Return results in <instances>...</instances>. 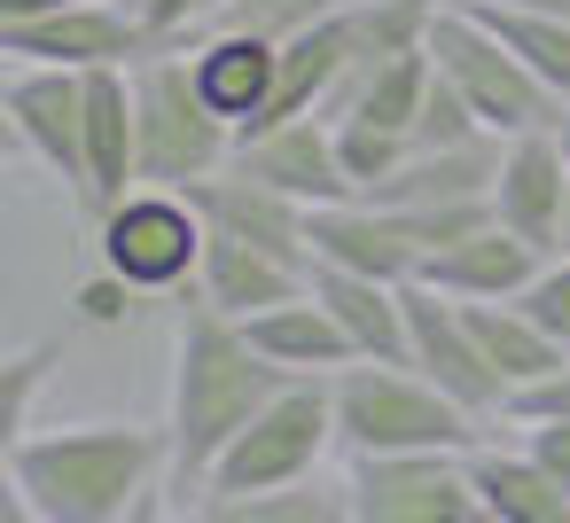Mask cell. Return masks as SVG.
<instances>
[{"label": "cell", "mask_w": 570, "mask_h": 523, "mask_svg": "<svg viewBox=\"0 0 570 523\" xmlns=\"http://www.w3.org/2000/svg\"><path fill=\"white\" fill-rule=\"evenodd\" d=\"M289 375L250 344L243 320L212 313V305H180L173 320V391H165V445H173V492L180 507L204 500V476L219 468V453L266 414V398Z\"/></svg>", "instance_id": "6da1fadb"}, {"label": "cell", "mask_w": 570, "mask_h": 523, "mask_svg": "<svg viewBox=\"0 0 570 523\" xmlns=\"http://www.w3.org/2000/svg\"><path fill=\"white\" fill-rule=\"evenodd\" d=\"M157 484H173L165 422H56L9 445V492L48 523H118Z\"/></svg>", "instance_id": "7a4b0ae2"}, {"label": "cell", "mask_w": 570, "mask_h": 523, "mask_svg": "<svg viewBox=\"0 0 570 523\" xmlns=\"http://www.w3.org/2000/svg\"><path fill=\"white\" fill-rule=\"evenodd\" d=\"M336 391V437L352 461H383V453H469L492 422H476L461 398H445L422 367L406 359H352L344 375H328Z\"/></svg>", "instance_id": "3957f363"}, {"label": "cell", "mask_w": 570, "mask_h": 523, "mask_svg": "<svg viewBox=\"0 0 570 523\" xmlns=\"http://www.w3.org/2000/svg\"><path fill=\"white\" fill-rule=\"evenodd\" d=\"M134 110H141V188H196L235 165V126L196 95L188 48H157L134 63Z\"/></svg>", "instance_id": "277c9868"}, {"label": "cell", "mask_w": 570, "mask_h": 523, "mask_svg": "<svg viewBox=\"0 0 570 523\" xmlns=\"http://www.w3.org/2000/svg\"><path fill=\"white\" fill-rule=\"evenodd\" d=\"M328 453H344L336 437V391L328 383H282L266 398V414L219 453V468L204 476V500H243V492H289L313 484L328 468Z\"/></svg>", "instance_id": "5b68a950"}, {"label": "cell", "mask_w": 570, "mask_h": 523, "mask_svg": "<svg viewBox=\"0 0 570 523\" xmlns=\"http://www.w3.org/2000/svg\"><path fill=\"white\" fill-rule=\"evenodd\" d=\"M430 63H438V79L476 110V126L484 134H500V141H515V134H539V126H554L562 110L547 102V87L523 71V56L476 17V9H461V0H445L438 9V24H430Z\"/></svg>", "instance_id": "8992f818"}, {"label": "cell", "mask_w": 570, "mask_h": 523, "mask_svg": "<svg viewBox=\"0 0 570 523\" xmlns=\"http://www.w3.org/2000/svg\"><path fill=\"white\" fill-rule=\"evenodd\" d=\"M204 211L188 188H134L95 219V266H110L118 282H134L141 297H173L196 289L204 274Z\"/></svg>", "instance_id": "52a82bcc"}, {"label": "cell", "mask_w": 570, "mask_h": 523, "mask_svg": "<svg viewBox=\"0 0 570 523\" xmlns=\"http://www.w3.org/2000/svg\"><path fill=\"white\" fill-rule=\"evenodd\" d=\"M352 523H484L469 492V453H383L344 468Z\"/></svg>", "instance_id": "ba28073f"}, {"label": "cell", "mask_w": 570, "mask_h": 523, "mask_svg": "<svg viewBox=\"0 0 570 523\" xmlns=\"http://www.w3.org/2000/svg\"><path fill=\"white\" fill-rule=\"evenodd\" d=\"M0 118L24 157H40L71 204H87V79L48 63H9L0 79Z\"/></svg>", "instance_id": "9c48e42d"}, {"label": "cell", "mask_w": 570, "mask_h": 523, "mask_svg": "<svg viewBox=\"0 0 570 523\" xmlns=\"http://www.w3.org/2000/svg\"><path fill=\"white\" fill-rule=\"evenodd\" d=\"M0 56L87 79V71H134L141 56H157V40H149V24L126 9V0H71V9H56V17L0 24Z\"/></svg>", "instance_id": "30bf717a"}, {"label": "cell", "mask_w": 570, "mask_h": 523, "mask_svg": "<svg viewBox=\"0 0 570 523\" xmlns=\"http://www.w3.org/2000/svg\"><path fill=\"white\" fill-rule=\"evenodd\" d=\"M406 367H422L445 398H461L476 422H508V383L492 375L476 328H469V305L430 289V282H406Z\"/></svg>", "instance_id": "8fae6325"}, {"label": "cell", "mask_w": 570, "mask_h": 523, "mask_svg": "<svg viewBox=\"0 0 570 523\" xmlns=\"http://www.w3.org/2000/svg\"><path fill=\"white\" fill-rule=\"evenodd\" d=\"M422 227L399 211V204H375V196H352V204H328L313 211V266H344V274H367V282H422Z\"/></svg>", "instance_id": "7c38bea8"}, {"label": "cell", "mask_w": 570, "mask_h": 523, "mask_svg": "<svg viewBox=\"0 0 570 523\" xmlns=\"http://www.w3.org/2000/svg\"><path fill=\"white\" fill-rule=\"evenodd\" d=\"M235 165L282 196H297L305 211H328V204H352V180H344V149H336V118H282V126H258L235 141Z\"/></svg>", "instance_id": "4fadbf2b"}, {"label": "cell", "mask_w": 570, "mask_h": 523, "mask_svg": "<svg viewBox=\"0 0 570 523\" xmlns=\"http://www.w3.org/2000/svg\"><path fill=\"white\" fill-rule=\"evenodd\" d=\"M188 196H196V211H204V227H212V235L250 243V250H274V258H289V266H305V274H313V211H305L297 196H282V188L250 180L243 165H227V172L196 180Z\"/></svg>", "instance_id": "5bb4252c"}, {"label": "cell", "mask_w": 570, "mask_h": 523, "mask_svg": "<svg viewBox=\"0 0 570 523\" xmlns=\"http://www.w3.org/2000/svg\"><path fill=\"white\" fill-rule=\"evenodd\" d=\"M562 211H570V157H562L554 126H539V134H515V141L500 149L492 219H500L508 235H523L531 250H547V258H554Z\"/></svg>", "instance_id": "9a60e30c"}, {"label": "cell", "mask_w": 570, "mask_h": 523, "mask_svg": "<svg viewBox=\"0 0 570 523\" xmlns=\"http://www.w3.org/2000/svg\"><path fill=\"white\" fill-rule=\"evenodd\" d=\"M188 71H196V95H204V102L235 126V141H243V134H258L266 110H274L282 48L258 40V32H196V40H188Z\"/></svg>", "instance_id": "2e32d148"}, {"label": "cell", "mask_w": 570, "mask_h": 523, "mask_svg": "<svg viewBox=\"0 0 570 523\" xmlns=\"http://www.w3.org/2000/svg\"><path fill=\"white\" fill-rule=\"evenodd\" d=\"M539 266H547V250H531L523 235H508L500 219H484L476 235L430 250L422 282L445 289V297H461V305H515V297L539 282Z\"/></svg>", "instance_id": "e0dca14e"}, {"label": "cell", "mask_w": 570, "mask_h": 523, "mask_svg": "<svg viewBox=\"0 0 570 523\" xmlns=\"http://www.w3.org/2000/svg\"><path fill=\"white\" fill-rule=\"evenodd\" d=\"M305 266H289V258H274V250H250V243H227V235H212L204 243V274H196V305H212V313H227V320H258V313H274V305H289V297H305Z\"/></svg>", "instance_id": "ac0fdd59"}, {"label": "cell", "mask_w": 570, "mask_h": 523, "mask_svg": "<svg viewBox=\"0 0 570 523\" xmlns=\"http://www.w3.org/2000/svg\"><path fill=\"white\" fill-rule=\"evenodd\" d=\"M469 492L484 507V523H570V492L531 461V445H500V437H476L469 445Z\"/></svg>", "instance_id": "d6986e66"}, {"label": "cell", "mask_w": 570, "mask_h": 523, "mask_svg": "<svg viewBox=\"0 0 570 523\" xmlns=\"http://www.w3.org/2000/svg\"><path fill=\"white\" fill-rule=\"evenodd\" d=\"M250 328V344L289 375V383H328V375H344L360 352H352V336L336 328V313L313 297V282H305V297H289V305H274V313H258V320H243Z\"/></svg>", "instance_id": "ffe728a7"}, {"label": "cell", "mask_w": 570, "mask_h": 523, "mask_svg": "<svg viewBox=\"0 0 570 523\" xmlns=\"http://www.w3.org/2000/svg\"><path fill=\"white\" fill-rule=\"evenodd\" d=\"M500 149L508 141H461V149H414L399 165V180L375 196V204H399V211H461V204H492V180H500Z\"/></svg>", "instance_id": "44dd1931"}, {"label": "cell", "mask_w": 570, "mask_h": 523, "mask_svg": "<svg viewBox=\"0 0 570 523\" xmlns=\"http://www.w3.org/2000/svg\"><path fill=\"white\" fill-rule=\"evenodd\" d=\"M313 297L336 313V328L352 336L360 359H406V289L399 282H367L344 266H313Z\"/></svg>", "instance_id": "7402d4cb"}, {"label": "cell", "mask_w": 570, "mask_h": 523, "mask_svg": "<svg viewBox=\"0 0 570 523\" xmlns=\"http://www.w3.org/2000/svg\"><path fill=\"white\" fill-rule=\"evenodd\" d=\"M469 328H476V344H484V359H492V375L508 383V398L515 391H531V383H547L570 352L523 313V297L515 305H469Z\"/></svg>", "instance_id": "603a6c76"}, {"label": "cell", "mask_w": 570, "mask_h": 523, "mask_svg": "<svg viewBox=\"0 0 570 523\" xmlns=\"http://www.w3.org/2000/svg\"><path fill=\"white\" fill-rule=\"evenodd\" d=\"M196 523H352L344 476H313L289 492H243V500H196Z\"/></svg>", "instance_id": "cb8c5ba5"}, {"label": "cell", "mask_w": 570, "mask_h": 523, "mask_svg": "<svg viewBox=\"0 0 570 523\" xmlns=\"http://www.w3.org/2000/svg\"><path fill=\"white\" fill-rule=\"evenodd\" d=\"M476 17L523 56V71L547 87V102L570 110V17H508V9H476Z\"/></svg>", "instance_id": "d4e9b609"}, {"label": "cell", "mask_w": 570, "mask_h": 523, "mask_svg": "<svg viewBox=\"0 0 570 523\" xmlns=\"http://www.w3.org/2000/svg\"><path fill=\"white\" fill-rule=\"evenodd\" d=\"M344 9H352V0H235V9H219L204 32H258V40L289 48V40H305L313 24H328Z\"/></svg>", "instance_id": "484cf974"}, {"label": "cell", "mask_w": 570, "mask_h": 523, "mask_svg": "<svg viewBox=\"0 0 570 523\" xmlns=\"http://www.w3.org/2000/svg\"><path fill=\"white\" fill-rule=\"evenodd\" d=\"M336 149H344V180H352V196H383V188L399 180V165L414 157L406 134H383V126H360V118L336 126Z\"/></svg>", "instance_id": "4316f807"}, {"label": "cell", "mask_w": 570, "mask_h": 523, "mask_svg": "<svg viewBox=\"0 0 570 523\" xmlns=\"http://www.w3.org/2000/svg\"><path fill=\"white\" fill-rule=\"evenodd\" d=\"M56 359H63V336H40L32 352L0 359V445L32 437V398H40V383H48V367H56Z\"/></svg>", "instance_id": "83f0119b"}, {"label": "cell", "mask_w": 570, "mask_h": 523, "mask_svg": "<svg viewBox=\"0 0 570 523\" xmlns=\"http://www.w3.org/2000/svg\"><path fill=\"white\" fill-rule=\"evenodd\" d=\"M134 305H141V289H134V282H118L110 266H95V274L71 289V320H79V328H126V320H134Z\"/></svg>", "instance_id": "f1b7e54d"}, {"label": "cell", "mask_w": 570, "mask_h": 523, "mask_svg": "<svg viewBox=\"0 0 570 523\" xmlns=\"http://www.w3.org/2000/svg\"><path fill=\"white\" fill-rule=\"evenodd\" d=\"M523 313L570 352V258H547V266H539V282L523 289Z\"/></svg>", "instance_id": "f546056e"}, {"label": "cell", "mask_w": 570, "mask_h": 523, "mask_svg": "<svg viewBox=\"0 0 570 523\" xmlns=\"http://www.w3.org/2000/svg\"><path fill=\"white\" fill-rule=\"evenodd\" d=\"M523 422H570V359L547 383H531V391L508 398V430H523Z\"/></svg>", "instance_id": "4dcf8cb0"}, {"label": "cell", "mask_w": 570, "mask_h": 523, "mask_svg": "<svg viewBox=\"0 0 570 523\" xmlns=\"http://www.w3.org/2000/svg\"><path fill=\"white\" fill-rule=\"evenodd\" d=\"M523 445H531V461L570 492V422H523Z\"/></svg>", "instance_id": "1f68e13d"}, {"label": "cell", "mask_w": 570, "mask_h": 523, "mask_svg": "<svg viewBox=\"0 0 570 523\" xmlns=\"http://www.w3.org/2000/svg\"><path fill=\"white\" fill-rule=\"evenodd\" d=\"M118 523H196V507H180V492H173V484H157V492H141Z\"/></svg>", "instance_id": "d6a6232c"}, {"label": "cell", "mask_w": 570, "mask_h": 523, "mask_svg": "<svg viewBox=\"0 0 570 523\" xmlns=\"http://www.w3.org/2000/svg\"><path fill=\"white\" fill-rule=\"evenodd\" d=\"M461 9H508V17H570V0H461Z\"/></svg>", "instance_id": "836d02e7"}, {"label": "cell", "mask_w": 570, "mask_h": 523, "mask_svg": "<svg viewBox=\"0 0 570 523\" xmlns=\"http://www.w3.org/2000/svg\"><path fill=\"white\" fill-rule=\"evenodd\" d=\"M71 0H0V24H32V17H56Z\"/></svg>", "instance_id": "e575fe53"}, {"label": "cell", "mask_w": 570, "mask_h": 523, "mask_svg": "<svg viewBox=\"0 0 570 523\" xmlns=\"http://www.w3.org/2000/svg\"><path fill=\"white\" fill-rule=\"evenodd\" d=\"M0 523H48L32 500H17V492H0Z\"/></svg>", "instance_id": "d590c367"}, {"label": "cell", "mask_w": 570, "mask_h": 523, "mask_svg": "<svg viewBox=\"0 0 570 523\" xmlns=\"http://www.w3.org/2000/svg\"><path fill=\"white\" fill-rule=\"evenodd\" d=\"M554 258H570V211H562V235H554Z\"/></svg>", "instance_id": "8d00e7d4"}, {"label": "cell", "mask_w": 570, "mask_h": 523, "mask_svg": "<svg viewBox=\"0 0 570 523\" xmlns=\"http://www.w3.org/2000/svg\"><path fill=\"white\" fill-rule=\"evenodd\" d=\"M554 141H562V157H570V110H562V118H554Z\"/></svg>", "instance_id": "74e56055"}]
</instances>
